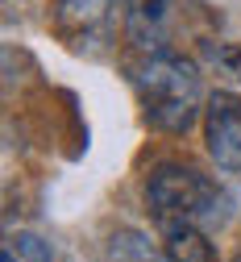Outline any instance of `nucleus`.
Segmentation results:
<instances>
[{
    "mask_svg": "<svg viewBox=\"0 0 241 262\" xmlns=\"http://www.w3.org/2000/svg\"><path fill=\"white\" fill-rule=\"evenodd\" d=\"M216 58L225 62L233 75H241V50H233V46H216Z\"/></svg>",
    "mask_w": 241,
    "mask_h": 262,
    "instance_id": "8",
    "label": "nucleus"
},
{
    "mask_svg": "<svg viewBox=\"0 0 241 262\" xmlns=\"http://www.w3.org/2000/svg\"><path fill=\"white\" fill-rule=\"evenodd\" d=\"M166 262H216V250L204 229L175 225V229H166Z\"/></svg>",
    "mask_w": 241,
    "mask_h": 262,
    "instance_id": "5",
    "label": "nucleus"
},
{
    "mask_svg": "<svg viewBox=\"0 0 241 262\" xmlns=\"http://www.w3.org/2000/svg\"><path fill=\"white\" fill-rule=\"evenodd\" d=\"M142 113L162 134H187L200 113V71L195 62L170 50H154L137 71Z\"/></svg>",
    "mask_w": 241,
    "mask_h": 262,
    "instance_id": "2",
    "label": "nucleus"
},
{
    "mask_svg": "<svg viewBox=\"0 0 241 262\" xmlns=\"http://www.w3.org/2000/svg\"><path fill=\"white\" fill-rule=\"evenodd\" d=\"M108 262H166V250H158L137 229H117L108 237Z\"/></svg>",
    "mask_w": 241,
    "mask_h": 262,
    "instance_id": "6",
    "label": "nucleus"
},
{
    "mask_svg": "<svg viewBox=\"0 0 241 262\" xmlns=\"http://www.w3.org/2000/svg\"><path fill=\"white\" fill-rule=\"evenodd\" d=\"M0 262H54V254L38 233H9Z\"/></svg>",
    "mask_w": 241,
    "mask_h": 262,
    "instance_id": "7",
    "label": "nucleus"
},
{
    "mask_svg": "<svg viewBox=\"0 0 241 262\" xmlns=\"http://www.w3.org/2000/svg\"><path fill=\"white\" fill-rule=\"evenodd\" d=\"M113 5L117 0H58V25L67 38H96L100 29H108V17H113Z\"/></svg>",
    "mask_w": 241,
    "mask_h": 262,
    "instance_id": "4",
    "label": "nucleus"
},
{
    "mask_svg": "<svg viewBox=\"0 0 241 262\" xmlns=\"http://www.w3.org/2000/svg\"><path fill=\"white\" fill-rule=\"evenodd\" d=\"M204 142L221 171H241V96L216 92L204 108Z\"/></svg>",
    "mask_w": 241,
    "mask_h": 262,
    "instance_id": "3",
    "label": "nucleus"
},
{
    "mask_svg": "<svg viewBox=\"0 0 241 262\" xmlns=\"http://www.w3.org/2000/svg\"><path fill=\"white\" fill-rule=\"evenodd\" d=\"M146 204L162 229H175V225L212 229V225L229 221L233 200L208 175H200L187 162H162L146 183Z\"/></svg>",
    "mask_w": 241,
    "mask_h": 262,
    "instance_id": "1",
    "label": "nucleus"
}]
</instances>
